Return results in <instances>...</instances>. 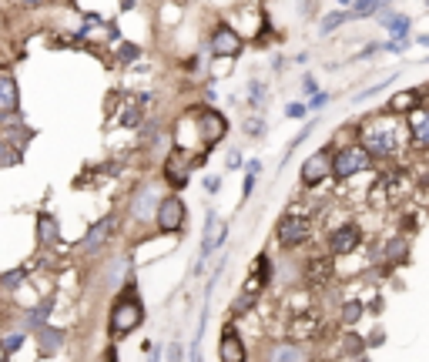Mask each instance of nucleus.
I'll return each mask as SVG.
<instances>
[{
    "label": "nucleus",
    "mask_w": 429,
    "mask_h": 362,
    "mask_svg": "<svg viewBox=\"0 0 429 362\" xmlns=\"http://www.w3.org/2000/svg\"><path fill=\"white\" fill-rule=\"evenodd\" d=\"M359 239H362V232H359V225H342L332 232V239H329V248H332V255H346V252H353L355 245H359Z\"/></svg>",
    "instance_id": "nucleus-12"
},
{
    "label": "nucleus",
    "mask_w": 429,
    "mask_h": 362,
    "mask_svg": "<svg viewBox=\"0 0 429 362\" xmlns=\"http://www.w3.org/2000/svg\"><path fill=\"white\" fill-rule=\"evenodd\" d=\"M27 4H41V0H27Z\"/></svg>",
    "instance_id": "nucleus-42"
},
{
    "label": "nucleus",
    "mask_w": 429,
    "mask_h": 362,
    "mask_svg": "<svg viewBox=\"0 0 429 362\" xmlns=\"http://www.w3.org/2000/svg\"><path fill=\"white\" fill-rule=\"evenodd\" d=\"M37 232H41V245H54L57 241V222L50 215H41L37 218Z\"/></svg>",
    "instance_id": "nucleus-21"
},
{
    "label": "nucleus",
    "mask_w": 429,
    "mask_h": 362,
    "mask_svg": "<svg viewBox=\"0 0 429 362\" xmlns=\"http://www.w3.org/2000/svg\"><path fill=\"white\" fill-rule=\"evenodd\" d=\"M182 124H184V128H191V131L198 135L201 151H208L214 141H222V138H225V131H229V121L222 118L218 111H212V107H195L191 114H184Z\"/></svg>",
    "instance_id": "nucleus-2"
},
{
    "label": "nucleus",
    "mask_w": 429,
    "mask_h": 362,
    "mask_svg": "<svg viewBox=\"0 0 429 362\" xmlns=\"http://www.w3.org/2000/svg\"><path fill=\"white\" fill-rule=\"evenodd\" d=\"M168 362H182V342H171V349H168Z\"/></svg>",
    "instance_id": "nucleus-32"
},
{
    "label": "nucleus",
    "mask_w": 429,
    "mask_h": 362,
    "mask_svg": "<svg viewBox=\"0 0 429 362\" xmlns=\"http://www.w3.org/2000/svg\"><path fill=\"white\" fill-rule=\"evenodd\" d=\"M268 275H272V265H268V258L265 255H259V262H255V269H252V275H248V282H245V292H242L238 302H235V309H238V312H245L248 302L255 299V295L261 292V286L268 282Z\"/></svg>",
    "instance_id": "nucleus-6"
},
{
    "label": "nucleus",
    "mask_w": 429,
    "mask_h": 362,
    "mask_svg": "<svg viewBox=\"0 0 429 362\" xmlns=\"http://www.w3.org/2000/svg\"><path fill=\"white\" fill-rule=\"evenodd\" d=\"M4 352H7V349H0V362H4Z\"/></svg>",
    "instance_id": "nucleus-41"
},
{
    "label": "nucleus",
    "mask_w": 429,
    "mask_h": 362,
    "mask_svg": "<svg viewBox=\"0 0 429 362\" xmlns=\"http://www.w3.org/2000/svg\"><path fill=\"white\" fill-rule=\"evenodd\" d=\"M325 101H329V94H315V98H312V107H322Z\"/></svg>",
    "instance_id": "nucleus-36"
},
{
    "label": "nucleus",
    "mask_w": 429,
    "mask_h": 362,
    "mask_svg": "<svg viewBox=\"0 0 429 362\" xmlns=\"http://www.w3.org/2000/svg\"><path fill=\"white\" fill-rule=\"evenodd\" d=\"M218 188H222V178H205V192H218Z\"/></svg>",
    "instance_id": "nucleus-34"
},
{
    "label": "nucleus",
    "mask_w": 429,
    "mask_h": 362,
    "mask_svg": "<svg viewBox=\"0 0 429 362\" xmlns=\"http://www.w3.org/2000/svg\"><path fill=\"white\" fill-rule=\"evenodd\" d=\"M302 88H306V94H312V98L319 94V90H315V77H312V74H306V77H302Z\"/></svg>",
    "instance_id": "nucleus-31"
},
{
    "label": "nucleus",
    "mask_w": 429,
    "mask_h": 362,
    "mask_svg": "<svg viewBox=\"0 0 429 362\" xmlns=\"http://www.w3.org/2000/svg\"><path fill=\"white\" fill-rule=\"evenodd\" d=\"M359 312H362V309H359V302H349L342 316H346V322H355V319H359Z\"/></svg>",
    "instance_id": "nucleus-28"
},
{
    "label": "nucleus",
    "mask_w": 429,
    "mask_h": 362,
    "mask_svg": "<svg viewBox=\"0 0 429 362\" xmlns=\"http://www.w3.org/2000/svg\"><path fill=\"white\" fill-rule=\"evenodd\" d=\"M118 58H121V60H135V58H138V47H135V44H124L121 51H118Z\"/></svg>",
    "instance_id": "nucleus-29"
},
{
    "label": "nucleus",
    "mask_w": 429,
    "mask_h": 362,
    "mask_svg": "<svg viewBox=\"0 0 429 362\" xmlns=\"http://www.w3.org/2000/svg\"><path fill=\"white\" fill-rule=\"evenodd\" d=\"M20 342H24V335H7V339H4V349H7V352H14Z\"/></svg>",
    "instance_id": "nucleus-30"
},
{
    "label": "nucleus",
    "mask_w": 429,
    "mask_h": 362,
    "mask_svg": "<svg viewBox=\"0 0 429 362\" xmlns=\"http://www.w3.org/2000/svg\"><path fill=\"white\" fill-rule=\"evenodd\" d=\"M339 4H355V0H339Z\"/></svg>",
    "instance_id": "nucleus-40"
},
{
    "label": "nucleus",
    "mask_w": 429,
    "mask_h": 362,
    "mask_svg": "<svg viewBox=\"0 0 429 362\" xmlns=\"http://www.w3.org/2000/svg\"><path fill=\"white\" fill-rule=\"evenodd\" d=\"M306 239H308L306 218H285V222L278 225V241H282L285 248H295V245H302Z\"/></svg>",
    "instance_id": "nucleus-13"
},
{
    "label": "nucleus",
    "mask_w": 429,
    "mask_h": 362,
    "mask_svg": "<svg viewBox=\"0 0 429 362\" xmlns=\"http://www.w3.org/2000/svg\"><path fill=\"white\" fill-rule=\"evenodd\" d=\"M20 279H24V269H14V272H7V275H4V282H0V286H4V288H17V286H20Z\"/></svg>",
    "instance_id": "nucleus-27"
},
{
    "label": "nucleus",
    "mask_w": 429,
    "mask_h": 362,
    "mask_svg": "<svg viewBox=\"0 0 429 362\" xmlns=\"http://www.w3.org/2000/svg\"><path fill=\"white\" fill-rule=\"evenodd\" d=\"M47 312H50V302H44V305H41V309H34V312H27V319H24V322H27V326H41V322H44L47 319Z\"/></svg>",
    "instance_id": "nucleus-26"
},
{
    "label": "nucleus",
    "mask_w": 429,
    "mask_h": 362,
    "mask_svg": "<svg viewBox=\"0 0 429 362\" xmlns=\"http://www.w3.org/2000/svg\"><path fill=\"white\" fill-rule=\"evenodd\" d=\"M409 128H413L416 148H429V111H413L409 114Z\"/></svg>",
    "instance_id": "nucleus-18"
},
{
    "label": "nucleus",
    "mask_w": 429,
    "mask_h": 362,
    "mask_svg": "<svg viewBox=\"0 0 429 362\" xmlns=\"http://www.w3.org/2000/svg\"><path fill=\"white\" fill-rule=\"evenodd\" d=\"M17 161H20V151H17L14 145H7V141H0V168L17 165Z\"/></svg>",
    "instance_id": "nucleus-23"
},
{
    "label": "nucleus",
    "mask_w": 429,
    "mask_h": 362,
    "mask_svg": "<svg viewBox=\"0 0 429 362\" xmlns=\"http://www.w3.org/2000/svg\"><path fill=\"white\" fill-rule=\"evenodd\" d=\"M161 201H165V198H158V188H154V185H148V188H141V195L135 198V205H131V211H135V218H138V222H144V218H151V215H158V208H161Z\"/></svg>",
    "instance_id": "nucleus-15"
},
{
    "label": "nucleus",
    "mask_w": 429,
    "mask_h": 362,
    "mask_svg": "<svg viewBox=\"0 0 429 362\" xmlns=\"http://www.w3.org/2000/svg\"><path fill=\"white\" fill-rule=\"evenodd\" d=\"M242 165V154H238V151H231L229 154V168H238Z\"/></svg>",
    "instance_id": "nucleus-35"
},
{
    "label": "nucleus",
    "mask_w": 429,
    "mask_h": 362,
    "mask_svg": "<svg viewBox=\"0 0 429 362\" xmlns=\"http://www.w3.org/2000/svg\"><path fill=\"white\" fill-rule=\"evenodd\" d=\"M416 41H419V44H423V47H429V34H419Z\"/></svg>",
    "instance_id": "nucleus-39"
},
{
    "label": "nucleus",
    "mask_w": 429,
    "mask_h": 362,
    "mask_svg": "<svg viewBox=\"0 0 429 362\" xmlns=\"http://www.w3.org/2000/svg\"><path fill=\"white\" fill-rule=\"evenodd\" d=\"M349 20V11H336V14H329L322 20V34H329V30H336L339 24H346Z\"/></svg>",
    "instance_id": "nucleus-24"
},
{
    "label": "nucleus",
    "mask_w": 429,
    "mask_h": 362,
    "mask_svg": "<svg viewBox=\"0 0 429 362\" xmlns=\"http://www.w3.org/2000/svg\"><path fill=\"white\" fill-rule=\"evenodd\" d=\"M218 356H222V362H245V346H242V335L231 329V326H225V332H222Z\"/></svg>",
    "instance_id": "nucleus-14"
},
{
    "label": "nucleus",
    "mask_w": 429,
    "mask_h": 362,
    "mask_svg": "<svg viewBox=\"0 0 429 362\" xmlns=\"http://www.w3.org/2000/svg\"><path fill=\"white\" fill-rule=\"evenodd\" d=\"M135 4H138V0H121V11H131Z\"/></svg>",
    "instance_id": "nucleus-38"
},
{
    "label": "nucleus",
    "mask_w": 429,
    "mask_h": 362,
    "mask_svg": "<svg viewBox=\"0 0 429 362\" xmlns=\"http://www.w3.org/2000/svg\"><path fill=\"white\" fill-rule=\"evenodd\" d=\"M111 232H114V218H101V222H97V225H91V232L84 235V241H81V252H84V255L101 252V248H104V241L111 239Z\"/></svg>",
    "instance_id": "nucleus-10"
},
{
    "label": "nucleus",
    "mask_w": 429,
    "mask_h": 362,
    "mask_svg": "<svg viewBox=\"0 0 429 362\" xmlns=\"http://www.w3.org/2000/svg\"><path fill=\"white\" fill-rule=\"evenodd\" d=\"M222 239H225V225H222V218H218L214 211H208V215H205V239H201L198 265H201V262H205L208 255H212V252H214V245H218Z\"/></svg>",
    "instance_id": "nucleus-11"
},
{
    "label": "nucleus",
    "mask_w": 429,
    "mask_h": 362,
    "mask_svg": "<svg viewBox=\"0 0 429 362\" xmlns=\"http://www.w3.org/2000/svg\"><path fill=\"white\" fill-rule=\"evenodd\" d=\"M141 319H144V305H141L138 292H124V295H118L114 309H111L107 329H111V335H114V339H121V335H128V332L138 329Z\"/></svg>",
    "instance_id": "nucleus-3"
},
{
    "label": "nucleus",
    "mask_w": 429,
    "mask_h": 362,
    "mask_svg": "<svg viewBox=\"0 0 429 362\" xmlns=\"http://www.w3.org/2000/svg\"><path fill=\"white\" fill-rule=\"evenodd\" d=\"M402 255H406V239H393L389 245H386V258H393V262H399Z\"/></svg>",
    "instance_id": "nucleus-25"
},
{
    "label": "nucleus",
    "mask_w": 429,
    "mask_h": 362,
    "mask_svg": "<svg viewBox=\"0 0 429 362\" xmlns=\"http://www.w3.org/2000/svg\"><path fill=\"white\" fill-rule=\"evenodd\" d=\"M17 101H20V94H17V84L11 74H0V114H14L17 111Z\"/></svg>",
    "instance_id": "nucleus-16"
},
{
    "label": "nucleus",
    "mask_w": 429,
    "mask_h": 362,
    "mask_svg": "<svg viewBox=\"0 0 429 362\" xmlns=\"http://www.w3.org/2000/svg\"><path fill=\"white\" fill-rule=\"evenodd\" d=\"M165 178H168L171 188H184L188 178H191V154L182 148H175L165 161Z\"/></svg>",
    "instance_id": "nucleus-7"
},
{
    "label": "nucleus",
    "mask_w": 429,
    "mask_h": 362,
    "mask_svg": "<svg viewBox=\"0 0 429 362\" xmlns=\"http://www.w3.org/2000/svg\"><path fill=\"white\" fill-rule=\"evenodd\" d=\"M64 342V335L57 329H41V352H50Z\"/></svg>",
    "instance_id": "nucleus-22"
},
{
    "label": "nucleus",
    "mask_w": 429,
    "mask_h": 362,
    "mask_svg": "<svg viewBox=\"0 0 429 362\" xmlns=\"http://www.w3.org/2000/svg\"><path fill=\"white\" fill-rule=\"evenodd\" d=\"M184 218H188V208H184V201L178 195H168L161 201V208L154 215V222L161 232H182L184 228Z\"/></svg>",
    "instance_id": "nucleus-5"
},
{
    "label": "nucleus",
    "mask_w": 429,
    "mask_h": 362,
    "mask_svg": "<svg viewBox=\"0 0 429 362\" xmlns=\"http://www.w3.org/2000/svg\"><path fill=\"white\" fill-rule=\"evenodd\" d=\"M416 105H419V94H416V90H402V94L393 98L389 111H393V114H402V111H416Z\"/></svg>",
    "instance_id": "nucleus-20"
},
{
    "label": "nucleus",
    "mask_w": 429,
    "mask_h": 362,
    "mask_svg": "<svg viewBox=\"0 0 429 362\" xmlns=\"http://www.w3.org/2000/svg\"><path fill=\"white\" fill-rule=\"evenodd\" d=\"M285 114H289V118H302V114H306V105H289Z\"/></svg>",
    "instance_id": "nucleus-33"
},
{
    "label": "nucleus",
    "mask_w": 429,
    "mask_h": 362,
    "mask_svg": "<svg viewBox=\"0 0 429 362\" xmlns=\"http://www.w3.org/2000/svg\"><path fill=\"white\" fill-rule=\"evenodd\" d=\"M332 161H336V158H332L329 148L315 151L306 165H302V185H319L322 178H329V175H332Z\"/></svg>",
    "instance_id": "nucleus-9"
},
{
    "label": "nucleus",
    "mask_w": 429,
    "mask_h": 362,
    "mask_svg": "<svg viewBox=\"0 0 429 362\" xmlns=\"http://www.w3.org/2000/svg\"><path fill=\"white\" fill-rule=\"evenodd\" d=\"M389 7V0H355L353 11H349V20H355V17H372L376 11H386Z\"/></svg>",
    "instance_id": "nucleus-19"
},
{
    "label": "nucleus",
    "mask_w": 429,
    "mask_h": 362,
    "mask_svg": "<svg viewBox=\"0 0 429 362\" xmlns=\"http://www.w3.org/2000/svg\"><path fill=\"white\" fill-rule=\"evenodd\" d=\"M259 171H261V165H259V161H248V168H245V175H259Z\"/></svg>",
    "instance_id": "nucleus-37"
},
{
    "label": "nucleus",
    "mask_w": 429,
    "mask_h": 362,
    "mask_svg": "<svg viewBox=\"0 0 429 362\" xmlns=\"http://www.w3.org/2000/svg\"><path fill=\"white\" fill-rule=\"evenodd\" d=\"M268 362H306V352L295 342H278L268 349Z\"/></svg>",
    "instance_id": "nucleus-17"
},
{
    "label": "nucleus",
    "mask_w": 429,
    "mask_h": 362,
    "mask_svg": "<svg viewBox=\"0 0 429 362\" xmlns=\"http://www.w3.org/2000/svg\"><path fill=\"white\" fill-rule=\"evenodd\" d=\"M402 145V128L396 118H372L362 128V148L376 158H389Z\"/></svg>",
    "instance_id": "nucleus-1"
},
{
    "label": "nucleus",
    "mask_w": 429,
    "mask_h": 362,
    "mask_svg": "<svg viewBox=\"0 0 429 362\" xmlns=\"http://www.w3.org/2000/svg\"><path fill=\"white\" fill-rule=\"evenodd\" d=\"M369 161H372V154H369L362 145H349V148H342L336 154L332 175H336V178H353V175H359V171H366Z\"/></svg>",
    "instance_id": "nucleus-4"
},
{
    "label": "nucleus",
    "mask_w": 429,
    "mask_h": 362,
    "mask_svg": "<svg viewBox=\"0 0 429 362\" xmlns=\"http://www.w3.org/2000/svg\"><path fill=\"white\" fill-rule=\"evenodd\" d=\"M242 51V34L229 24H218L212 34V54L214 58H235Z\"/></svg>",
    "instance_id": "nucleus-8"
}]
</instances>
